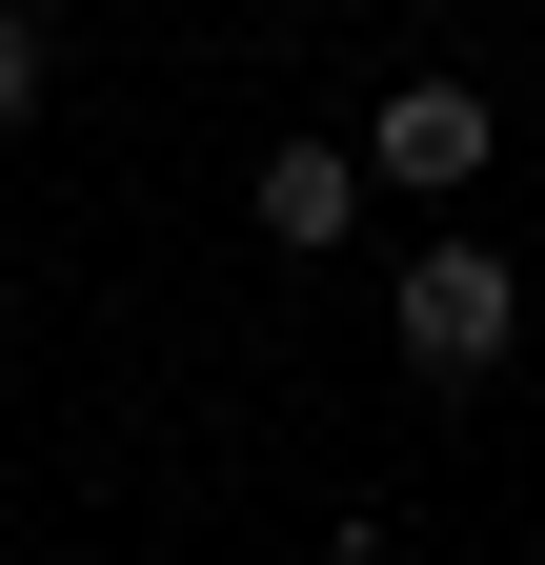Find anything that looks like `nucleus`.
<instances>
[{
  "label": "nucleus",
  "instance_id": "obj_3",
  "mask_svg": "<svg viewBox=\"0 0 545 565\" xmlns=\"http://www.w3.org/2000/svg\"><path fill=\"white\" fill-rule=\"evenodd\" d=\"M243 202H263V243H284V263H323V243L364 223V141H263Z\"/></svg>",
  "mask_w": 545,
  "mask_h": 565
},
{
  "label": "nucleus",
  "instance_id": "obj_4",
  "mask_svg": "<svg viewBox=\"0 0 545 565\" xmlns=\"http://www.w3.org/2000/svg\"><path fill=\"white\" fill-rule=\"evenodd\" d=\"M41 82H61V41H41V0H0V141L41 121Z\"/></svg>",
  "mask_w": 545,
  "mask_h": 565
},
{
  "label": "nucleus",
  "instance_id": "obj_2",
  "mask_svg": "<svg viewBox=\"0 0 545 565\" xmlns=\"http://www.w3.org/2000/svg\"><path fill=\"white\" fill-rule=\"evenodd\" d=\"M485 82H445V61H425V82H384V121H364V182H404V202H464V182H485Z\"/></svg>",
  "mask_w": 545,
  "mask_h": 565
},
{
  "label": "nucleus",
  "instance_id": "obj_1",
  "mask_svg": "<svg viewBox=\"0 0 545 565\" xmlns=\"http://www.w3.org/2000/svg\"><path fill=\"white\" fill-rule=\"evenodd\" d=\"M384 343L425 384H505V343H525V263L505 243H404L384 263Z\"/></svg>",
  "mask_w": 545,
  "mask_h": 565
}]
</instances>
